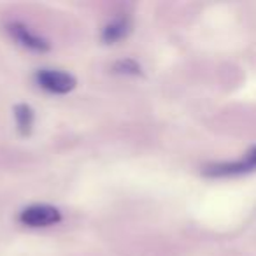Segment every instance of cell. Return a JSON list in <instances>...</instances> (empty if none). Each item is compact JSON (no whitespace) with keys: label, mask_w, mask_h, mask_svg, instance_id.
<instances>
[{"label":"cell","mask_w":256,"mask_h":256,"mask_svg":"<svg viewBox=\"0 0 256 256\" xmlns=\"http://www.w3.org/2000/svg\"><path fill=\"white\" fill-rule=\"evenodd\" d=\"M132 30V23L128 18H116L104 28L102 32V40L106 44H114L118 40L124 39Z\"/></svg>","instance_id":"cell-5"},{"label":"cell","mask_w":256,"mask_h":256,"mask_svg":"<svg viewBox=\"0 0 256 256\" xmlns=\"http://www.w3.org/2000/svg\"><path fill=\"white\" fill-rule=\"evenodd\" d=\"M18 220L28 228H46L60 223L62 212L60 209L50 204H34V206L25 207L18 214Z\"/></svg>","instance_id":"cell-1"},{"label":"cell","mask_w":256,"mask_h":256,"mask_svg":"<svg viewBox=\"0 0 256 256\" xmlns=\"http://www.w3.org/2000/svg\"><path fill=\"white\" fill-rule=\"evenodd\" d=\"M36 81L42 90L54 93V95L70 93L78 86V79L74 76L64 70H56V68H40V70H37Z\"/></svg>","instance_id":"cell-2"},{"label":"cell","mask_w":256,"mask_h":256,"mask_svg":"<svg viewBox=\"0 0 256 256\" xmlns=\"http://www.w3.org/2000/svg\"><path fill=\"white\" fill-rule=\"evenodd\" d=\"M34 109L28 104H18L14 106V120L22 136H28L34 128Z\"/></svg>","instance_id":"cell-6"},{"label":"cell","mask_w":256,"mask_h":256,"mask_svg":"<svg viewBox=\"0 0 256 256\" xmlns=\"http://www.w3.org/2000/svg\"><path fill=\"white\" fill-rule=\"evenodd\" d=\"M8 28L9 36L16 40L22 48L30 51H36V53H46L50 51V42H48L44 37L37 36L36 32L30 30V26H26L25 23H20V22H11L6 25Z\"/></svg>","instance_id":"cell-4"},{"label":"cell","mask_w":256,"mask_h":256,"mask_svg":"<svg viewBox=\"0 0 256 256\" xmlns=\"http://www.w3.org/2000/svg\"><path fill=\"white\" fill-rule=\"evenodd\" d=\"M114 70L120 72V74H130V76H139L142 74V68L132 58H126V60H120L114 64Z\"/></svg>","instance_id":"cell-7"},{"label":"cell","mask_w":256,"mask_h":256,"mask_svg":"<svg viewBox=\"0 0 256 256\" xmlns=\"http://www.w3.org/2000/svg\"><path fill=\"white\" fill-rule=\"evenodd\" d=\"M256 170V146L249 150L240 160L226 162V164H214L204 168V174L209 178H228V176H240Z\"/></svg>","instance_id":"cell-3"}]
</instances>
